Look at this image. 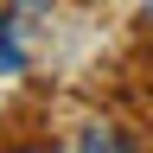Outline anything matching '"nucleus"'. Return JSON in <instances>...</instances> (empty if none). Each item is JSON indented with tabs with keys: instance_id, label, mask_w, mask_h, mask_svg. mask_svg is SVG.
I'll list each match as a JSON object with an SVG mask.
<instances>
[{
	"instance_id": "nucleus-2",
	"label": "nucleus",
	"mask_w": 153,
	"mask_h": 153,
	"mask_svg": "<svg viewBox=\"0 0 153 153\" xmlns=\"http://www.w3.org/2000/svg\"><path fill=\"white\" fill-rule=\"evenodd\" d=\"M147 26H153V7H147Z\"/></svg>"
},
{
	"instance_id": "nucleus-1",
	"label": "nucleus",
	"mask_w": 153,
	"mask_h": 153,
	"mask_svg": "<svg viewBox=\"0 0 153 153\" xmlns=\"http://www.w3.org/2000/svg\"><path fill=\"white\" fill-rule=\"evenodd\" d=\"M19 64H26V57H19V45H13L7 32H0V70H19Z\"/></svg>"
}]
</instances>
